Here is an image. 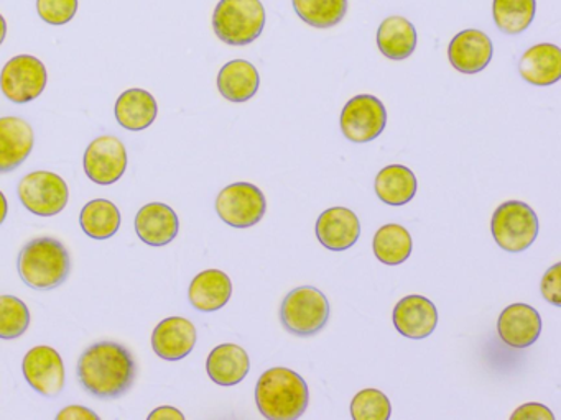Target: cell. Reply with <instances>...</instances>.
I'll list each match as a JSON object with an SVG mask.
<instances>
[{
	"label": "cell",
	"instance_id": "obj_1",
	"mask_svg": "<svg viewBox=\"0 0 561 420\" xmlns=\"http://www.w3.org/2000/svg\"><path fill=\"white\" fill-rule=\"evenodd\" d=\"M78 380L90 396L119 399L136 383L137 364L133 353L116 341H98L78 360Z\"/></svg>",
	"mask_w": 561,
	"mask_h": 420
},
{
	"label": "cell",
	"instance_id": "obj_2",
	"mask_svg": "<svg viewBox=\"0 0 561 420\" xmlns=\"http://www.w3.org/2000/svg\"><path fill=\"white\" fill-rule=\"evenodd\" d=\"M259 412L268 420H297L310 402V389L304 377L290 368H271L255 386Z\"/></svg>",
	"mask_w": 561,
	"mask_h": 420
},
{
	"label": "cell",
	"instance_id": "obj_3",
	"mask_svg": "<svg viewBox=\"0 0 561 420\" xmlns=\"http://www.w3.org/2000/svg\"><path fill=\"white\" fill-rule=\"evenodd\" d=\"M19 275L28 288L51 291L60 288L71 271L67 246L54 236H38L19 253Z\"/></svg>",
	"mask_w": 561,
	"mask_h": 420
},
{
	"label": "cell",
	"instance_id": "obj_4",
	"mask_svg": "<svg viewBox=\"0 0 561 420\" xmlns=\"http://www.w3.org/2000/svg\"><path fill=\"white\" fill-rule=\"evenodd\" d=\"M265 9L261 0H219L213 13V30L226 45L245 46L264 32Z\"/></svg>",
	"mask_w": 561,
	"mask_h": 420
},
{
	"label": "cell",
	"instance_id": "obj_5",
	"mask_svg": "<svg viewBox=\"0 0 561 420\" xmlns=\"http://www.w3.org/2000/svg\"><path fill=\"white\" fill-rule=\"evenodd\" d=\"M330 320V302L320 289L300 285L285 295L280 307V322L295 337H314Z\"/></svg>",
	"mask_w": 561,
	"mask_h": 420
},
{
	"label": "cell",
	"instance_id": "obj_6",
	"mask_svg": "<svg viewBox=\"0 0 561 420\" xmlns=\"http://www.w3.org/2000/svg\"><path fill=\"white\" fill-rule=\"evenodd\" d=\"M537 213L522 200H507L495 209L491 220L495 243L507 253H522L534 245L538 236Z\"/></svg>",
	"mask_w": 561,
	"mask_h": 420
},
{
	"label": "cell",
	"instance_id": "obj_7",
	"mask_svg": "<svg viewBox=\"0 0 561 420\" xmlns=\"http://www.w3.org/2000/svg\"><path fill=\"white\" fill-rule=\"evenodd\" d=\"M19 199L28 212L54 217L64 212L70 200L67 180L51 171H34L19 183Z\"/></svg>",
	"mask_w": 561,
	"mask_h": 420
},
{
	"label": "cell",
	"instance_id": "obj_8",
	"mask_svg": "<svg viewBox=\"0 0 561 420\" xmlns=\"http://www.w3.org/2000/svg\"><path fill=\"white\" fill-rule=\"evenodd\" d=\"M216 212L229 226L249 229L264 219L267 200L264 192L254 184H229L216 197Z\"/></svg>",
	"mask_w": 561,
	"mask_h": 420
},
{
	"label": "cell",
	"instance_id": "obj_9",
	"mask_svg": "<svg viewBox=\"0 0 561 420\" xmlns=\"http://www.w3.org/2000/svg\"><path fill=\"white\" fill-rule=\"evenodd\" d=\"M47 82V68L41 59L32 55L14 56L11 61L5 62L0 72L2 94L19 105L28 104L41 97Z\"/></svg>",
	"mask_w": 561,
	"mask_h": 420
},
{
	"label": "cell",
	"instance_id": "obj_10",
	"mask_svg": "<svg viewBox=\"0 0 561 420\" xmlns=\"http://www.w3.org/2000/svg\"><path fill=\"white\" fill-rule=\"evenodd\" d=\"M340 125L347 140L357 144L369 143L380 137L386 128V107L376 95H356L344 105Z\"/></svg>",
	"mask_w": 561,
	"mask_h": 420
},
{
	"label": "cell",
	"instance_id": "obj_11",
	"mask_svg": "<svg viewBox=\"0 0 561 420\" xmlns=\"http://www.w3.org/2000/svg\"><path fill=\"white\" fill-rule=\"evenodd\" d=\"M84 173L100 186L117 183L126 173L127 150L113 135H103L88 144L83 160Z\"/></svg>",
	"mask_w": 561,
	"mask_h": 420
},
{
	"label": "cell",
	"instance_id": "obj_12",
	"mask_svg": "<svg viewBox=\"0 0 561 420\" xmlns=\"http://www.w3.org/2000/svg\"><path fill=\"white\" fill-rule=\"evenodd\" d=\"M25 380L35 393L44 397H57L67 381L61 354L47 345H38L25 354L22 363Z\"/></svg>",
	"mask_w": 561,
	"mask_h": 420
},
{
	"label": "cell",
	"instance_id": "obj_13",
	"mask_svg": "<svg viewBox=\"0 0 561 420\" xmlns=\"http://www.w3.org/2000/svg\"><path fill=\"white\" fill-rule=\"evenodd\" d=\"M494 55V45L484 32L468 28L459 32L448 46V58L453 68L462 74L484 71Z\"/></svg>",
	"mask_w": 561,
	"mask_h": 420
},
{
	"label": "cell",
	"instance_id": "obj_14",
	"mask_svg": "<svg viewBox=\"0 0 561 420\" xmlns=\"http://www.w3.org/2000/svg\"><path fill=\"white\" fill-rule=\"evenodd\" d=\"M497 334L508 347L517 348V350L531 347L540 338V314L531 305L515 302L499 315Z\"/></svg>",
	"mask_w": 561,
	"mask_h": 420
},
{
	"label": "cell",
	"instance_id": "obj_15",
	"mask_svg": "<svg viewBox=\"0 0 561 420\" xmlns=\"http://www.w3.org/2000/svg\"><path fill=\"white\" fill-rule=\"evenodd\" d=\"M393 327L410 340H423L435 331L438 311L430 299L413 294L400 299L393 308Z\"/></svg>",
	"mask_w": 561,
	"mask_h": 420
},
{
	"label": "cell",
	"instance_id": "obj_16",
	"mask_svg": "<svg viewBox=\"0 0 561 420\" xmlns=\"http://www.w3.org/2000/svg\"><path fill=\"white\" fill-rule=\"evenodd\" d=\"M196 340H198V334L193 322L173 315V317L163 318L153 328L152 348L162 360L179 361L192 353Z\"/></svg>",
	"mask_w": 561,
	"mask_h": 420
},
{
	"label": "cell",
	"instance_id": "obj_17",
	"mask_svg": "<svg viewBox=\"0 0 561 420\" xmlns=\"http://www.w3.org/2000/svg\"><path fill=\"white\" fill-rule=\"evenodd\" d=\"M314 232L324 248L344 252L359 240L360 222L356 213L347 207H331L318 217Z\"/></svg>",
	"mask_w": 561,
	"mask_h": 420
},
{
	"label": "cell",
	"instance_id": "obj_18",
	"mask_svg": "<svg viewBox=\"0 0 561 420\" xmlns=\"http://www.w3.org/2000/svg\"><path fill=\"white\" fill-rule=\"evenodd\" d=\"M35 135L28 121L0 117V174L18 170L34 150Z\"/></svg>",
	"mask_w": 561,
	"mask_h": 420
},
{
	"label": "cell",
	"instance_id": "obj_19",
	"mask_svg": "<svg viewBox=\"0 0 561 420\" xmlns=\"http://www.w3.org/2000/svg\"><path fill=\"white\" fill-rule=\"evenodd\" d=\"M179 215L167 203L150 202L137 212L136 233L147 245H169L179 235Z\"/></svg>",
	"mask_w": 561,
	"mask_h": 420
},
{
	"label": "cell",
	"instance_id": "obj_20",
	"mask_svg": "<svg viewBox=\"0 0 561 420\" xmlns=\"http://www.w3.org/2000/svg\"><path fill=\"white\" fill-rule=\"evenodd\" d=\"M518 74L538 88L557 84L561 79V49L553 43H538L522 55Z\"/></svg>",
	"mask_w": 561,
	"mask_h": 420
},
{
	"label": "cell",
	"instance_id": "obj_21",
	"mask_svg": "<svg viewBox=\"0 0 561 420\" xmlns=\"http://www.w3.org/2000/svg\"><path fill=\"white\" fill-rule=\"evenodd\" d=\"M206 371L213 383L219 386H236L251 371L248 351L236 343H222L213 348L206 361Z\"/></svg>",
	"mask_w": 561,
	"mask_h": 420
},
{
	"label": "cell",
	"instance_id": "obj_22",
	"mask_svg": "<svg viewBox=\"0 0 561 420\" xmlns=\"http://www.w3.org/2000/svg\"><path fill=\"white\" fill-rule=\"evenodd\" d=\"M232 281L221 269H206L193 278L188 289L190 304L199 312H216L228 304Z\"/></svg>",
	"mask_w": 561,
	"mask_h": 420
},
{
	"label": "cell",
	"instance_id": "obj_23",
	"mask_svg": "<svg viewBox=\"0 0 561 420\" xmlns=\"http://www.w3.org/2000/svg\"><path fill=\"white\" fill-rule=\"evenodd\" d=\"M117 124L129 131H142L156 121L159 105L146 89H127L116 102Z\"/></svg>",
	"mask_w": 561,
	"mask_h": 420
},
{
	"label": "cell",
	"instance_id": "obj_24",
	"mask_svg": "<svg viewBox=\"0 0 561 420\" xmlns=\"http://www.w3.org/2000/svg\"><path fill=\"white\" fill-rule=\"evenodd\" d=\"M419 35L405 16H387L377 30V46L386 58L403 61L415 52Z\"/></svg>",
	"mask_w": 561,
	"mask_h": 420
},
{
	"label": "cell",
	"instance_id": "obj_25",
	"mask_svg": "<svg viewBox=\"0 0 561 420\" xmlns=\"http://www.w3.org/2000/svg\"><path fill=\"white\" fill-rule=\"evenodd\" d=\"M261 75L252 62L245 59H232L222 66L218 74V89L229 102L241 104L251 101L257 94Z\"/></svg>",
	"mask_w": 561,
	"mask_h": 420
},
{
	"label": "cell",
	"instance_id": "obj_26",
	"mask_svg": "<svg viewBox=\"0 0 561 420\" xmlns=\"http://www.w3.org/2000/svg\"><path fill=\"white\" fill-rule=\"evenodd\" d=\"M374 189L383 203L400 207L412 202L419 189V180L410 167L403 164H390L377 174Z\"/></svg>",
	"mask_w": 561,
	"mask_h": 420
},
{
	"label": "cell",
	"instance_id": "obj_27",
	"mask_svg": "<svg viewBox=\"0 0 561 420\" xmlns=\"http://www.w3.org/2000/svg\"><path fill=\"white\" fill-rule=\"evenodd\" d=\"M373 249L376 258L383 265H402L412 255V235L399 223H387L374 235Z\"/></svg>",
	"mask_w": 561,
	"mask_h": 420
},
{
	"label": "cell",
	"instance_id": "obj_28",
	"mask_svg": "<svg viewBox=\"0 0 561 420\" xmlns=\"http://www.w3.org/2000/svg\"><path fill=\"white\" fill-rule=\"evenodd\" d=\"M123 217L116 203L107 199H94L80 213L81 230L93 240H107L119 232Z\"/></svg>",
	"mask_w": 561,
	"mask_h": 420
},
{
	"label": "cell",
	"instance_id": "obj_29",
	"mask_svg": "<svg viewBox=\"0 0 561 420\" xmlns=\"http://www.w3.org/2000/svg\"><path fill=\"white\" fill-rule=\"evenodd\" d=\"M537 13V0H494L492 16L495 26L505 35L524 33Z\"/></svg>",
	"mask_w": 561,
	"mask_h": 420
},
{
	"label": "cell",
	"instance_id": "obj_30",
	"mask_svg": "<svg viewBox=\"0 0 561 420\" xmlns=\"http://www.w3.org/2000/svg\"><path fill=\"white\" fill-rule=\"evenodd\" d=\"M295 12L314 28H331L343 22L347 0H291Z\"/></svg>",
	"mask_w": 561,
	"mask_h": 420
},
{
	"label": "cell",
	"instance_id": "obj_31",
	"mask_svg": "<svg viewBox=\"0 0 561 420\" xmlns=\"http://www.w3.org/2000/svg\"><path fill=\"white\" fill-rule=\"evenodd\" d=\"M31 311L22 299L15 295H0V338L15 340L27 331Z\"/></svg>",
	"mask_w": 561,
	"mask_h": 420
},
{
	"label": "cell",
	"instance_id": "obj_32",
	"mask_svg": "<svg viewBox=\"0 0 561 420\" xmlns=\"http://www.w3.org/2000/svg\"><path fill=\"white\" fill-rule=\"evenodd\" d=\"M350 409L354 420H387L392 416V404L379 389L359 390L351 400Z\"/></svg>",
	"mask_w": 561,
	"mask_h": 420
},
{
	"label": "cell",
	"instance_id": "obj_33",
	"mask_svg": "<svg viewBox=\"0 0 561 420\" xmlns=\"http://www.w3.org/2000/svg\"><path fill=\"white\" fill-rule=\"evenodd\" d=\"M38 15L48 25H67L78 12V0H37Z\"/></svg>",
	"mask_w": 561,
	"mask_h": 420
},
{
	"label": "cell",
	"instance_id": "obj_34",
	"mask_svg": "<svg viewBox=\"0 0 561 420\" xmlns=\"http://www.w3.org/2000/svg\"><path fill=\"white\" fill-rule=\"evenodd\" d=\"M541 295H543L545 301L550 302V304L557 305L560 307L561 305V265L560 262H554L551 268H548L545 271L543 278H541Z\"/></svg>",
	"mask_w": 561,
	"mask_h": 420
},
{
	"label": "cell",
	"instance_id": "obj_35",
	"mask_svg": "<svg viewBox=\"0 0 561 420\" xmlns=\"http://www.w3.org/2000/svg\"><path fill=\"white\" fill-rule=\"evenodd\" d=\"M512 420H554L553 412L543 404H524L512 413Z\"/></svg>",
	"mask_w": 561,
	"mask_h": 420
},
{
	"label": "cell",
	"instance_id": "obj_36",
	"mask_svg": "<svg viewBox=\"0 0 561 420\" xmlns=\"http://www.w3.org/2000/svg\"><path fill=\"white\" fill-rule=\"evenodd\" d=\"M58 420H87V419H100L94 410L88 409V407L83 406H70L65 407L61 412H58Z\"/></svg>",
	"mask_w": 561,
	"mask_h": 420
},
{
	"label": "cell",
	"instance_id": "obj_37",
	"mask_svg": "<svg viewBox=\"0 0 561 420\" xmlns=\"http://www.w3.org/2000/svg\"><path fill=\"white\" fill-rule=\"evenodd\" d=\"M149 419L150 420H153V419L183 420V419H185V416H183V412H180L179 409H175V407L162 406V407H159V409L153 410V412H150Z\"/></svg>",
	"mask_w": 561,
	"mask_h": 420
},
{
	"label": "cell",
	"instance_id": "obj_38",
	"mask_svg": "<svg viewBox=\"0 0 561 420\" xmlns=\"http://www.w3.org/2000/svg\"><path fill=\"white\" fill-rule=\"evenodd\" d=\"M8 197H5V194L0 190V225L4 223L5 217H8Z\"/></svg>",
	"mask_w": 561,
	"mask_h": 420
},
{
	"label": "cell",
	"instance_id": "obj_39",
	"mask_svg": "<svg viewBox=\"0 0 561 420\" xmlns=\"http://www.w3.org/2000/svg\"><path fill=\"white\" fill-rule=\"evenodd\" d=\"M5 35H8V23H5L4 16L0 13V45L4 43Z\"/></svg>",
	"mask_w": 561,
	"mask_h": 420
}]
</instances>
